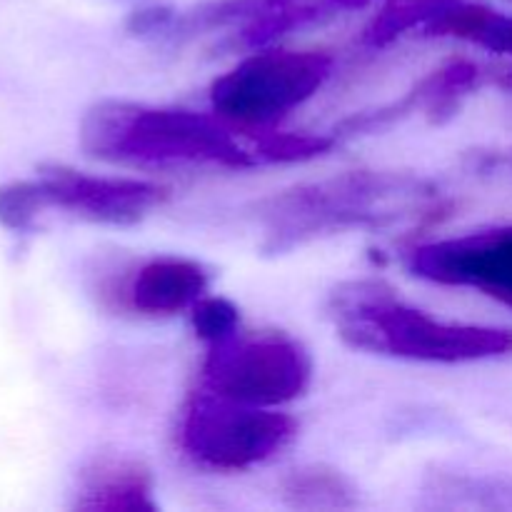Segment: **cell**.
I'll return each mask as SVG.
<instances>
[{"mask_svg": "<svg viewBox=\"0 0 512 512\" xmlns=\"http://www.w3.org/2000/svg\"><path fill=\"white\" fill-rule=\"evenodd\" d=\"M435 210H440V195L433 183L393 170H348L293 185L253 205L265 255L290 253L350 230H388Z\"/></svg>", "mask_w": 512, "mask_h": 512, "instance_id": "1", "label": "cell"}, {"mask_svg": "<svg viewBox=\"0 0 512 512\" xmlns=\"http://www.w3.org/2000/svg\"><path fill=\"white\" fill-rule=\"evenodd\" d=\"M80 148L103 163L173 168L213 165L248 170L263 165L258 130L230 125L220 115L103 100L80 123Z\"/></svg>", "mask_w": 512, "mask_h": 512, "instance_id": "2", "label": "cell"}, {"mask_svg": "<svg viewBox=\"0 0 512 512\" xmlns=\"http://www.w3.org/2000/svg\"><path fill=\"white\" fill-rule=\"evenodd\" d=\"M330 318L355 350L418 363H478L512 355V330L438 320L403 303L375 280L345 283L330 298Z\"/></svg>", "mask_w": 512, "mask_h": 512, "instance_id": "3", "label": "cell"}, {"mask_svg": "<svg viewBox=\"0 0 512 512\" xmlns=\"http://www.w3.org/2000/svg\"><path fill=\"white\" fill-rule=\"evenodd\" d=\"M165 185L135 178H103L48 165L33 180L0 188V223L15 233L38 228L45 213H68L100 225H135L168 200Z\"/></svg>", "mask_w": 512, "mask_h": 512, "instance_id": "4", "label": "cell"}, {"mask_svg": "<svg viewBox=\"0 0 512 512\" xmlns=\"http://www.w3.org/2000/svg\"><path fill=\"white\" fill-rule=\"evenodd\" d=\"M333 65L323 50H258L210 85V105L235 128H275L328 83Z\"/></svg>", "mask_w": 512, "mask_h": 512, "instance_id": "5", "label": "cell"}, {"mask_svg": "<svg viewBox=\"0 0 512 512\" xmlns=\"http://www.w3.org/2000/svg\"><path fill=\"white\" fill-rule=\"evenodd\" d=\"M313 383V358L283 333L230 335L210 345L203 390L255 408L293 403Z\"/></svg>", "mask_w": 512, "mask_h": 512, "instance_id": "6", "label": "cell"}, {"mask_svg": "<svg viewBox=\"0 0 512 512\" xmlns=\"http://www.w3.org/2000/svg\"><path fill=\"white\" fill-rule=\"evenodd\" d=\"M298 433L290 415L233 403L203 390L185 410L180 443L198 465L240 473L273 458Z\"/></svg>", "mask_w": 512, "mask_h": 512, "instance_id": "7", "label": "cell"}, {"mask_svg": "<svg viewBox=\"0 0 512 512\" xmlns=\"http://www.w3.org/2000/svg\"><path fill=\"white\" fill-rule=\"evenodd\" d=\"M368 3L373 0H215L188 13L168 10L158 35L168 40H185L225 25H238L230 43L235 48L255 50L310 25L365 8Z\"/></svg>", "mask_w": 512, "mask_h": 512, "instance_id": "8", "label": "cell"}, {"mask_svg": "<svg viewBox=\"0 0 512 512\" xmlns=\"http://www.w3.org/2000/svg\"><path fill=\"white\" fill-rule=\"evenodd\" d=\"M405 265L430 283L473 288L512 308V225L423 243L410 250Z\"/></svg>", "mask_w": 512, "mask_h": 512, "instance_id": "9", "label": "cell"}, {"mask_svg": "<svg viewBox=\"0 0 512 512\" xmlns=\"http://www.w3.org/2000/svg\"><path fill=\"white\" fill-rule=\"evenodd\" d=\"M483 75V68L470 63V60H450L443 68L425 75L410 93H405L395 103L343 120L335 128V135L340 140L348 138V135L375 133V130L388 128V125L398 123V120L408 118L410 113H418V110H423L433 125L445 123L458 113L463 100L483 83Z\"/></svg>", "mask_w": 512, "mask_h": 512, "instance_id": "10", "label": "cell"}, {"mask_svg": "<svg viewBox=\"0 0 512 512\" xmlns=\"http://www.w3.org/2000/svg\"><path fill=\"white\" fill-rule=\"evenodd\" d=\"M208 285V270L200 263L178 255H160L135 268L125 285V303L140 315L165 318L193 308L208 293Z\"/></svg>", "mask_w": 512, "mask_h": 512, "instance_id": "11", "label": "cell"}, {"mask_svg": "<svg viewBox=\"0 0 512 512\" xmlns=\"http://www.w3.org/2000/svg\"><path fill=\"white\" fill-rule=\"evenodd\" d=\"M75 508L90 512H153V478L140 460L123 455L95 458L80 475Z\"/></svg>", "mask_w": 512, "mask_h": 512, "instance_id": "12", "label": "cell"}, {"mask_svg": "<svg viewBox=\"0 0 512 512\" xmlns=\"http://www.w3.org/2000/svg\"><path fill=\"white\" fill-rule=\"evenodd\" d=\"M423 33L428 38H458L512 58V15L498 13L483 3L455 0L425 25Z\"/></svg>", "mask_w": 512, "mask_h": 512, "instance_id": "13", "label": "cell"}, {"mask_svg": "<svg viewBox=\"0 0 512 512\" xmlns=\"http://www.w3.org/2000/svg\"><path fill=\"white\" fill-rule=\"evenodd\" d=\"M358 490L340 470L328 465H303L283 480V500L293 510L338 512L358 505Z\"/></svg>", "mask_w": 512, "mask_h": 512, "instance_id": "14", "label": "cell"}, {"mask_svg": "<svg viewBox=\"0 0 512 512\" xmlns=\"http://www.w3.org/2000/svg\"><path fill=\"white\" fill-rule=\"evenodd\" d=\"M455 0H385L363 33V43L370 48H385L403 38L418 25H428L435 15L443 13Z\"/></svg>", "mask_w": 512, "mask_h": 512, "instance_id": "15", "label": "cell"}, {"mask_svg": "<svg viewBox=\"0 0 512 512\" xmlns=\"http://www.w3.org/2000/svg\"><path fill=\"white\" fill-rule=\"evenodd\" d=\"M190 323L195 335L208 345L228 340L240 330V310L228 298H210L203 295L198 303L190 308Z\"/></svg>", "mask_w": 512, "mask_h": 512, "instance_id": "16", "label": "cell"}, {"mask_svg": "<svg viewBox=\"0 0 512 512\" xmlns=\"http://www.w3.org/2000/svg\"><path fill=\"white\" fill-rule=\"evenodd\" d=\"M508 83H512V73H510V78H508Z\"/></svg>", "mask_w": 512, "mask_h": 512, "instance_id": "17", "label": "cell"}]
</instances>
